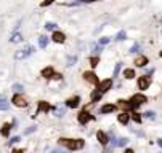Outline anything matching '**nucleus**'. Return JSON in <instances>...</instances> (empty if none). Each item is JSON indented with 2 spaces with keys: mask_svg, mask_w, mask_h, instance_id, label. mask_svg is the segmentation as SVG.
<instances>
[{
  "mask_svg": "<svg viewBox=\"0 0 162 153\" xmlns=\"http://www.w3.org/2000/svg\"><path fill=\"white\" fill-rule=\"evenodd\" d=\"M85 147V140L82 139H68V144H66V148L68 150H80Z\"/></svg>",
  "mask_w": 162,
  "mask_h": 153,
  "instance_id": "obj_1",
  "label": "nucleus"
},
{
  "mask_svg": "<svg viewBox=\"0 0 162 153\" xmlns=\"http://www.w3.org/2000/svg\"><path fill=\"white\" fill-rule=\"evenodd\" d=\"M32 53H34V46H26L24 49H18L15 53V59H18V61H21V59H26L27 56H31Z\"/></svg>",
  "mask_w": 162,
  "mask_h": 153,
  "instance_id": "obj_2",
  "label": "nucleus"
},
{
  "mask_svg": "<svg viewBox=\"0 0 162 153\" xmlns=\"http://www.w3.org/2000/svg\"><path fill=\"white\" fill-rule=\"evenodd\" d=\"M12 102L16 105V107H27V99L24 97V96H21V94H15L13 96V99H12Z\"/></svg>",
  "mask_w": 162,
  "mask_h": 153,
  "instance_id": "obj_3",
  "label": "nucleus"
},
{
  "mask_svg": "<svg viewBox=\"0 0 162 153\" xmlns=\"http://www.w3.org/2000/svg\"><path fill=\"white\" fill-rule=\"evenodd\" d=\"M146 102V96L144 94H133L132 96V105H133V109L135 107H140L141 104H144Z\"/></svg>",
  "mask_w": 162,
  "mask_h": 153,
  "instance_id": "obj_4",
  "label": "nucleus"
},
{
  "mask_svg": "<svg viewBox=\"0 0 162 153\" xmlns=\"http://www.w3.org/2000/svg\"><path fill=\"white\" fill-rule=\"evenodd\" d=\"M111 86H113V80H111V78H108V80H103V81H100V83H98V89H100L101 93L109 91Z\"/></svg>",
  "mask_w": 162,
  "mask_h": 153,
  "instance_id": "obj_5",
  "label": "nucleus"
},
{
  "mask_svg": "<svg viewBox=\"0 0 162 153\" xmlns=\"http://www.w3.org/2000/svg\"><path fill=\"white\" fill-rule=\"evenodd\" d=\"M149 84H151V78H149V77L143 75V77L138 78V88H140V89H148Z\"/></svg>",
  "mask_w": 162,
  "mask_h": 153,
  "instance_id": "obj_6",
  "label": "nucleus"
},
{
  "mask_svg": "<svg viewBox=\"0 0 162 153\" xmlns=\"http://www.w3.org/2000/svg\"><path fill=\"white\" fill-rule=\"evenodd\" d=\"M83 80L88 81V83H93V84H98V78L95 75V72H83Z\"/></svg>",
  "mask_w": 162,
  "mask_h": 153,
  "instance_id": "obj_7",
  "label": "nucleus"
},
{
  "mask_svg": "<svg viewBox=\"0 0 162 153\" xmlns=\"http://www.w3.org/2000/svg\"><path fill=\"white\" fill-rule=\"evenodd\" d=\"M52 40H53L55 43H63V42L66 40V37H64V33H63V32H59V30H53Z\"/></svg>",
  "mask_w": 162,
  "mask_h": 153,
  "instance_id": "obj_8",
  "label": "nucleus"
},
{
  "mask_svg": "<svg viewBox=\"0 0 162 153\" xmlns=\"http://www.w3.org/2000/svg\"><path fill=\"white\" fill-rule=\"evenodd\" d=\"M77 118H79V123H82V124H87V123L90 121L93 116H92L88 112H80V113H79V116H77Z\"/></svg>",
  "mask_w": 162,
  "mask_h": 153,
  "instance_id": "obj_9",
  "label": "nucleus"
},
{
  "mask_svg": "<svg viewBox=\"0 0 162 153\" xmlns=\"http://www.w3.org/2000/svg\"><path fill=\"white\" fill-rule=\"evenodd\" d=\"M96 139H98V142L101 145H108V142H109V139H108V135H106L104 131H98L96 132Z\"/></svg>",
  "mask_w": 162,
  "mask_h": 153,
  "instance_id": "obj_10",
  "label": "nucleus"
},
{
  "mask_svg": "<svg viewBox=\"0 0 162 153\" xmlns=\"http://www.w3.org/2000/svg\"><path fill=\"white\" fill-rule=\"evenodd\" d=\"M79 102H80V97H77V96H76V97H71V99L66 100V105L71 107V109H76V107L79 105Z\"/></svg>",
  "mask_w": 162,
  "mask_h": 153,
  "instance_id": "obj_11",
  "label": "nucleus"
},
{
  "mask_svg": "<svg viewBox=\"0 0 162 153\" xmlns=\"http://www.w3.org/2000/svg\"><path fill=\"white\" fill-rule=\"evenodd\" d=\"M148 64V58L146 56H138V58L135 59V65L137 67H144Z\"/></svg>",
  "mask_w": 162,
  "mask_h": 153,
  "instance_id": "obj_12",
  "label": "nucleus"
},
{
  "mask_svg": "<svg viewBox=\"0 0 162 153\" xmlns=\"http://www.w3.org/2000/svg\"><path fill=\"white\" fill-rule=\"evenodd\" d=\"M114 110H116V105H113V104H106V105L101 107V110H100V112H101L103 115H106V113H113Z\"/></svg>",
  "mask_w": 162,
  "mask_h": 153,
  "instance_id": "obj_13",
  "label": "nucleus"
},
{
  "mask_svg": "<svg viewBox=\"0 0 162 153\" xmlns=\"http://www.w3.org/2000/svg\"><path fill=\"white\" fill-rule=\"evenodd\" d=\"M53 73H55L53 67H45V69L42 70V77H43V78H52Z\"/></svg>",
  "mask_w": 162,
  "mask_h": 153,
  "instance_id": "obj_14",
  "label": "nucleus"
},
{
  "mask_svg": "<svg viewBox=\"0 0 162 153\" xmlns=\"http://www.w3.org/2000/svg\"><path fill=\"white\" fill-rule=\"evenodd\" d=\"M8 109H10V102L3 96H0V110H8Z\"/></svg>",
  "mask_w": 162,
  "mask_h": 153,
  "instance_id": "obj_15",
  "label": "nucleus"
},
{
  "mask_svg": "<svg viewBox=\"0 0 162 153\" xmlns=\"http://www.w3.org/2000/svg\"><path fill=\"white\" fill-rule=\"evenodd\" d=\"M10 129H12V124H10V123H5L3 126H2V129H0V134L7 137V135H8V132H10Z\"/></svg>",
  "mask_w": 162,
  "mask_h": 153,
  "instance_id": "obj_16",
  "label": "nucleus"
},
{
  "mask_svg": "<svg viewBox=\"0 0 162 153\" xmlns=\"http://www.w3.org/2000/svg\"><path fill=\"white\" fill-rule=\"evenodd\" d=\"M10 42H12V43H19V42H23V35H21V33H18V32H15L13 35H12V38H10Z\"/></svg>",
  "mask_w": 162,
  "mask_h": 153,
  "instance_id": "obj_17",
  "label": "nucleus"
},
{
  "mask_svg": "<svg viewBox=\"0 0 162 153\" xmlns=\"http://www.w3.org/2000/svg\"><path fill=\"white\" fill-rule=\"evenodd\" d=\"M128 120H130V115H128V113H119V121L122 123V124H127L128 123Z\"/></svg>",
  "mask_w": 162,
  "mask_h": 153,
  "instance_id": "obj_18",
  "label": "nucleus"
},
{
  "mask_svg": "<svg viewBox=\"0 0 162 153\" xmlns=\"http://www.w3.org/2000/svg\"><path fill=\"white\" fill-rule=\"evenodd\" d=\"M47 45H48V37H45V35L39 37V46H40V48H47Z\"/></svg>",
  "mask_w": 162,
  "mask_h": 153,
  "instance_id": "obj_19",
  "label": "nucleus"
},
{
  "mask_svg": "<svg viewBox=\"0 0 162 153\" xmlns=\"http://www.w3.org/2000/svg\"><path fill=\"white\" fill-rule=\"evenodd\" d=\"M119 107H120V109H124V110H130V109H133L132 102L128 104L127 100H119Z\"/></svg>",
  "mask_w": 162,
  "mask_h": 153,
  "instance_id": "obj_20",
  "label": "nucleus"
},
{
  "mask_svg": "<svg viewBox=\"0 0 162 153\" xmlns=\"http://www.w3.org/2000/svg\"><path fill=\"white\" fill-rule=\"evenodd\" d=\"M124 77L130 80V78L135 77V70H133V69H125V70H124Z\"/></svg>",
  "mask_w": 162,
  "mask_h": 153,
  "instance_id": "obj_21",
  "label": "nucleus"
},
{
  "mask_svg": "<svg viewBox=\"0 0 162 153\" xmlns=\"http://www.w3.org/2000/svg\"><path fill=\"white\" fill-rule=\"evenodd\" d=\"M42 110H43V112H48V110H50V105L47 104V102H40V104H39V110H37V113H39V112H42Z\"/></svg>",
  "mask_w": 162,
  "mask_h": 153,
  "instance_id": "obj_22",
  "label": "nucleus"
},
{
  "mask_svg": "<svg viewBox=\"0 0 162 153\" xmlns=\"http://www.w3.org/2000/svg\"><path fill=\"white\" fill-rule=\"evenodd\" d=\"M101 94H103V93H101V91H100V89L96 88V91H93V93H92V96H90V97H92V100L95 102V100H98L100 97H101Z\"/></svg>",
  "mask_w": 162,
  "mask_h": 153,
  "instance_id": "obj_23",
  "label": "nucleus"
},
{
  "mask_svg": "<svg viewBox=\"0 0 162 153\" xmlns=\"http://www.w3.org/2000/svg\"><path fill=\"white\" fill-rule=\"evenodd\" d=\"M125 37H127L125 30H120V32H117V35H116V40H117V42H122V40H125Z\"/></svg>",
  "mask_w": 162,
  "mask_h": 153,
  "instance_id": "obj_24",
  "label": "nucleus"
},
{
  "mask_svg": "<svg viewBox=\"0 0 162 153\" xmlns=\"http://www.w3.org/2000/svg\"><path fill=\"white\" fill-rule=\"evenodd\" d=\"M127 142H128V139H127V137H120V139H117L116 145H117V147H125Z\"/></svg>",
  "mask_w": 162,
  "mask_h": 153,
  "instance_id": "obj_25",
  "label": "nucleus"
},
{
  "mask_svg": "<svg viewBox=\"0 0 162 153\" xmlns=\"http://www.w3.org/2000/svg\"><path fill=\"white\" fill-rule=\"evenodd\" d=\"M23 89H24L23 84H19V83H15L13 84V91L15 93H23Z\"/></svg>",
  "mask_w": 162,
  "mask_h": 153,
  "instance_id": "obj_26",
  "label": "nucleus"
},
{
  "mask_svg": "<svg viewBox=\"0 0 162 153\" xmlns=\"http://www.w3.org/2000/svg\"><path fill=\"white\" fill-rule=\"evenodd\" d=\"M76 61H77L76 56H69V58H68V67H72L76 64Z\"/></svg>",
  "mask_w": 162,
  "mask_h": 153,
  "instance_id": "obj_27",
  "label": "nucleus"
},
{
  "mask_svg": "<svg viewBox=\"0 0 162 153\" xmlns=\"http://www.w3.org/2000/svg\"><path fill=\"white\" fill-rule=\"evenodd\" d=\"M120 69H122V64L119 62V64H116V67H114V73H113V77H117L119 75V72H120Z\"/></svg>",
  "mask_w": 162,
  "mask_h": 153,
  "instance_id": "obj_28",
  "label": "nucleus"
},
{
  "mask_svg": "<svg viewBox=\"0 0 162 153\" xmlns=\"http://www.w3.org/2000/svg\"><path fill=\"white\" fill-rule=\"evenodd\" d=\"M92 49H93V53H95V54H98L100 51L103 49V45H93V46H92Z\"/></svg>",
  "mask_w": 162,
  "mask_h": 153,
  "instance_id": "obj_29",
  "label": "nucleus"
},
{
  "mask_svg": "<svg viewBox=\"0 0 162 153\" xmlns=\"http://www.w3.org/2000/svg\"><path fill=\"white\" fill-rule=\"evenodd\" d=\"M109 42H111L109 37H101V38H100V45H103V46H104V45H108Z\"/></svg>",
  "mask_w": 162,
  "mask_h": 153,
  "instance_id": "obj_30",
  "label": "nucleus"
},
{
  "mask_svg": "<svg viewBox=\"0 0 162 153\" xmlns=\"http://www.w3.org/2000/svg\"><path fill=\"white\" fill-rule=\"evenodd\" d=\"M55 27H56V24H53V22H47V24H45L47 30H55Z\"/></svg>",
  "mask_w": 162,
  "mask_h": 153,
  "instance_id": "obj_31",
  "label": "nucleus"
},
{
  "mask_svg": "<svg viewBox=\"0 0 162 153\" xmlns=\"http://www.w3.org/2000/svg\"><path fill=\"white\" fill-rule=\"evenodd\" d=\"M55 115H56L58 118H61V116L64 115V110L63 109H55Z\"/></svg>",
  "mask_w": 162,
  "mask_h": 153,
  "instance_id": "obj_32",
  "label": "nucleus"
},
{
  "mask_svg": "<svg viewBox=\"0 0 162 153\" xmlns=\"http://www.w3.org/2000/svg\"><path fill=\"white\" fill-rule=\"evenodd\" d=\"M154 112H146L144 113V118H148V120H154Z\"/></svg>",
  "mask_w": 162,
  "mask_h": 153,
  "instance_id": "obj_33",
  "label": "nucleus"
},
{
  "mask_svg": "<svg viewBox=\"0 0 162 153\" xmlns=\"http://www.w3.org/2000/svg\"><path fill=\"white\" fill-rule=\"evenodd\" d=\"M19 137H18V135H16V137H12V139H10V142H8V145H13V144H18L19 142Z\"/></svg>",
  "mask_w": 162,
  "mask_h": 153,
  "instance_id": "obj_34",
  "label": "nucleus"
},
{
  "mask_svg": "<svg viewBox=\"0 0 162 153\" xmlns=\"http://www.w3.org/2000/svg\"><path fill=\"white\" fill-rule=\"evenodd\" d=\"M90 64H92V67H96V65H98V58H96V56L90 59Z\"/></svg>",
  "mask_w": 162,
  "mask_h": 153,
  "instance_id": "obj_35",
  "label": "nucleus"
},
{
  "mask_svg": "<svg viewBox=\"0 0 162 153\" xmlns=\"http://www.w3.org/2000/svg\"><path fill=\"white\" fill-rule=\"evenodd\" d=\"M132 116H133V120H135L137 123H141V116H140V115H138V113H133V115H132Z\"/></svg>",
  "mask_w": 162,
  "mask_h": 153,
  "instance_id": "obj_36",
  "label": "nucleus"
},
{
  "mask_svg": "<svg viewBox=\"0 0 162 153\" xmlns=\"http://www.w3.org/2000/svg\"><path fill=\"white\" fill-rule=\"evenodd\" d=\"M137 51H140V45H133L130 48V53H137Z\"/></svg>",
  "mask_w": 162,
  "mask_h": 153,
  "instance_id": "obj_37",
  "label": "nucleus"
},
{
  "mask_svg": "<svg viewBox=\"0 0 162 153\" xmlns=\"http://www.w3.org/2000/svg\"><path fill=\"white\" fill-rule=\"evenodd\" d=\"M52 2H55V0H43V2H42V7H47V5H50Z\"/></svg>",
  "mask_w": 162,
  "mask_h": 153,
  "instance_id": "obj_38",
  "label": "nucleus"
},
{
  "mask_svg": "<svg viewBox=\"0 0 162 153\" xmlns=\"http://www.w3.org/2000/svg\"><path fill=\"white\" fill-rule=\"evenodd\" d=\"M35 131V126H31L29 129H26V134H31V132H34Z\"/></svg>",
  "mask_w": 162,
  "mask_h": 153,
  "instance_id": "obj_39",
  "label": "nucleus"
},
{
  "mask_svg": "<svg viewBox=\"0 0 162 153\" xmlns=\"http://www.w3.org/2000/svg\"><path fill=\"white\" fill-rule=\"evenodd\" d=\"M157 145H159V147H162V139H159V140H157Z\"/></svg>",
  "mask_w": 162,
  "mask_h": 153,
  "instance_id": "obj_40",
  "label": "nucleus"
},
{
  "mask_svg": "<svg viewBox=\"0 0 162 153\" xmlns=\"http://www.w3.org/2000/svg\"><path fill=\"white\" fill-rule=\"evenodd\" d=\"M160 58H162V51H160Z\"/></svg>",
  "mask_w": 162,
  "mask_h": 153,
  "instance_id": "obj_41",
  "label": "nucleus"
}]
</instances>
